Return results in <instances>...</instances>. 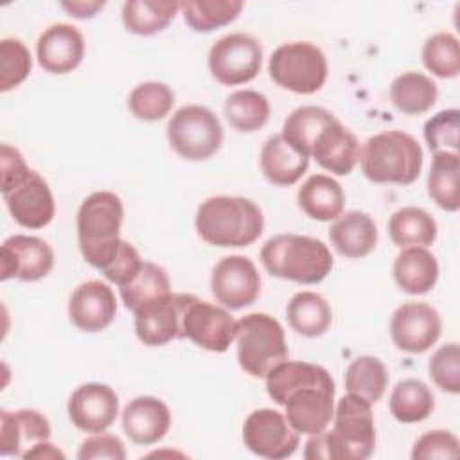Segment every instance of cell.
<instances>
[{
    "label": "cell",
    "mask_w": 460,
    "mask_h": 460,
    "mask_svg": "<svg viewBox=\"0 0 460 460\" xmlns=\"http://www.w3.org/2000/svg\"><path fill=\"white\" fill-rule=\"evenodd\" d=\"M142 262H144V261L140 259L137 248H135L131 243H128V241L122 239V244H120V248H119L115 259H113L101 273H102L110 282L117 284V286L120 288V286L128 284V282L137 275V271L140 270Z\"/></svg>",
    "instance_id": "obj_45"
},
{
    "label": "cell",
    "mask_w": 460,
    "mask_h": 460,
    "mask_svg": "<svg viewBox=\"0 0 460 460\" xmlns=\"http://www.w3.org/2000/svg\"><path fill=\"white\" fill-rule=\"evenodd\" d=\"M458 438L446 429H433L417 438L411 449L413 460H433V458H456Z\"/></svg>",
    "instance_id": "obj_44"
},
{
    "label": "cell",
    "mask_w": 460,
    "mask_h": 460,
    "mask_svg": "<svg viewBox=\"0 0 460 460\" xmlns=\"http://www.w3.org/2000/svg\"><path fill=\"white\" fill-rule=\"evenodd\" d=\"M394 279L410 295L433 289L438 279V262L426 246H406L394 261Z\"/></svg>",
    "instance_id": "obj_26"
},
{
    "label": "cell",
    "mask_w": 460,
    "mask_h": 460,
    "mask_svg": "<svg viewBox=\"0 0 460 460\" xmlns=\"http://www.w3.org/2000/svg\"><path fill=\"white\" fill-rule=\"evenodd\" d=\"M266 392L298 433L318 435L332 420L334 381L322 365L286 359L266 376Z\"/></svg>",
    "instance_id": "obj_1"
},
{
    "label": "cell",
    "mask_w": 460,
    "mask_h": 460,
    "mask_svg": "<svg viewBox=\"0 0 460 460\" xmlns=\"http://www.w3.org/2000/svg\"><path fill=\"white\" fill-rule=\"evenodd\" d=\"M262 47L244 32H232L219 38L208 52L212 77L226 86L244 84L261 72Z\"/></svg>",
    "instance_id": "obj_11"
},
{
    "label": "cell",
    "mask_w": 460,
    "mask_h": 460,
    "mask_svg": "<svg viewBox=\"0 0 460 460\" xmlns=\"http://www.w3.org/2000/svg\"><path fill=\"white\" fill-rule=\"evenodd\" d=\"M0 190L13 219L25 228L47 226L56 212L49 183L9 144L0 147Z\"/></svg>",
    "instance_id": "obj_3"
},
{
    "label": "cell",
    "mask_w": 460,
    "mask_h": 460,
    "mask_svg": "<svg viewBox=\"0 0 460 460\" xmlns=\"http://www.w3.org/2000/svg\"><path fill=\"white\" fill-rule=\"evenodd\" d=\"M189 296V293H169L133 311L137 338L147 347L181 340V318Z\"/></svg>",
    "instance_id": "obj_16"
},
{
    "label": "cell",
    "mask_w": 460,
    "mask_h": 460,
    "mask_svg": "<svg viewBox=\"0 0 460 460\" xmlns=\"http://www.w3.org/2000/svg\"><path fill=\"white\" fill-rule=\"evenodd\" d=\"M106 2L102 0H88V2H63L61 7L70 13L74 18H92L97 14L99 9H102Z\"/></svg>",
    "instance_id": "obj_47"
},
{
    "label": "cell",
    "mask_w": 460,
    "mask_h": 460,
    "mask_svg": "<svg viewBox=\"0 0 460 460\" xmlns=\"http://www.w3.org/2000/svg\"><path fill=\"white\" fill-rule=\"evenodd\" d=\"M50 438L49 420L34 410L0 411V453L23 456L36 444Z\"/></svg>",
    "instance_id": "obj_23"
},
{
    "label": "cell",
    "mask_w": 460,
    "mask_h": 460,
    "mask_svg": "<svg viewBox=\"0 0 460 460\" xmlns=\"http://www.w3.org/2000/svg\"><path fill=\"white\" fill-rule=\"evenodd\" d=\"M167 140L176 155L185 160H207L223 144V126L207 106L187 104L172 113L167 122Z\"/></svg>",
    "instance_id": "obj_9"
},
{
    "label": "cell",
    "mask_w": 460,
    "mask_h": 460,
    "mask_svg": "<svg viewBox=\"0 0 460 460\" xmlns=\"http://www.w3.org/2000/svg\"><path fill=\"white\" fill-rule=\"evenodd\" d=\"M122 219L124 207L115 192H92L79 205L75 216L79 250L84 261L99 271H102L115 259L122 244Z\"/></svg>",
    "instance_id": "obj_5"
},
{
    "label": "cell",
    "mask_w": 460,
    "mask_h": 460,
    "mask_svg": "<svg viewBox=\"0 0 460 460\" xmlns=\"http://www.w3.org/2000/svg\"><path fill=\"white\" fill-rule=\"evenodd\" d=\"M79 460H124L126 458V449L124 444L119 437L108 435V433H93V437L86 438L79 451H77Z\"/></svg>",
    "instance_id": "obj_46"
},
{
    "label": "cell",
    "mask_w": 460,
    "mask_h": 460,
    "mask_svg": "<svg viewBox=\"0 0 460 460\" xmlns=\"http://www.w3.org/2000/svg\"><path fill=\"white\" fill-rule=\"evenodd\" d=\"M180 11V2L171 0H128L122 5L124 27L138 36H151L164 31Z\"/></svg>",
    "instance_id": "obj_31"
},
{
    "label": "cell",
    "mask_w": 460,
    "mask_h": 460,
    "mask_svg": "<svg viewBox=\"0 0 460 460\" xmlns=\"http://www.w3.org/2000/svg\"><path fill=\"white\" fill-rule=\"evenodd\" d=\"M332 429L311 435L304 456L309 460H365L376 447L372 402L347 394L334 408Z\"/></svg>",
    "instance_id": "obj_2"
},
{
    "label": "cell",
    "mask_w": 460,
    "mask_h": 460,
    "mask_svg": "<svg viewBox=\"0 0 460 460\" xmlns=\"http://www.w3.org/2000/svg\"><path fill=\"white\" fill-rule=\"evenodd\" d=\"M428 372L433 383L449 394L460 392V347L451 341L435 350L428 361Z\"/></svg>",
    "instance_id": "obj_43"
},
{
    "label": "cell",
    "mask_w": 460,
    "mask_h": 460,
    "mask_svg": "<svg viewBox=\"0 0 460 460\" xmlns=\"http://www.w3.org/2000/svg\"><path fill=\"white\" fill-rule=\"evenodd\" d=\"M388 406L395 420L411 424L420 422L431 415L435 408V397L428 385L420 379H402L392 390Z\"/></svg>",
    "instance_id": "obj_33"
},
{
    "label": "cell",
    "mask_w": 460,
    "mask_h": 460,
    "mask_svg": "<svg viewBox=\"0 0 460 460\" xmlns=\"http://www.w3.org/2000/svg\"><path fill=\"white\" fill-rule=\"evenodd\" d=\"M117 313V302L111 288L101 280L83 282L74 289L68 300L70 322L84 332L106 329Z\"/></svg>",
    "instance_id": "obj_19"
},
{
    "label": "cell",
    "mask_w": 460,
    "mask_h": 460,
    "mask_svg": "<svg viewBox=\"0 0 460 460\" xmlns=\"http://www.w3.org/2000/svg\"><path fill=\"white\" fill-rule=\"evenodd\" d=\"M309 167V156L291 146L282 133L270 137L261 149V171L266 180L279 187L296 183Z\"/></svg>",
    "instance_id": "obj_25"
},
{
    "label": "cell",
    "mask_w": 460,
    "mask_h": 460,
    "mask_svg": "<svg viewBox=\"0 0 460 460\" xmlns=\"http://www.w3.org/2000/svg\"><path fill=\"white\" fill-rule=\"evenodd\" d=\"M210 289L214 298L228 309H243L261 295V275L244 255L223 257L212 270Z\"/></svg>",
    "instance_id": "obj_14"
},
{
    "label": "cell",
    "mask_w": 460,
    "mask_h": 460,
    "mask_svg": "<svg viewBox=\"0 0 460 460\" xmlns=\"http://www.w3.org/2000/svg\"><path fill=\"white\" fill-rule=\"evenodd\" d=\"M268 72L280 88L309 95L318 92L327 79V59L309 41L284 43L270 58Z\"/></svg>",
    "instance_id": "obj_10"
},
{
    "label": "cell",
    "mask_w": 460,
    "mask_h": 460,
    "mask_svg": "<svg viewBox=\"0 0 460 460\" xmlns=\"http://www.w3.org/2000/svg\"><path fill=\"white\" fill-rule=\"evenodd\" d=\"M458 131H460V111L456 108L442 110L424 124V138L433 153L449 151L458 153Z\"/></svg>",
    "instance_id": "obj_42"
},
{
    "label": "cell",
    "mask_w": 460,
    "mask_h": 460,
    "mask_svg": "<svg viewBox=\"0 0 460 460\" xmlns=\"http://www.w3.org/2000/svg\"><path fill=\"white\" fill-rule=\"evenodd\" d=\"M298 207L316 221H331L343 214L345 192L341 185L327 174L309 176L296 194Z\"/></svg>",
    "instance_id": "obj_27"
},
{
    "label": "cell",
    "mask_w": 460,
    "mask_h": 460,
    "mask_svg": "<svg viewBox=\"0 0 460 460\" xmlns=\"http://www.w3.org/2000/svg\"><path fill=\"white\" fill-rule=\"evenodd\" d=\"M120 289L124 307L137 311L140 305L171 293V282L165 270L155 262L144 261L137 275Z\"/></svg>",
    "instance_id": "obj_36"
},
{
    "label": "cell",
    "mask_w": 460,
    "mask_h": 460,
    "mask_svg": "<svg viewBox=\"0 0 460 460\" xmlns=\"http://www.w3.org/2000/svg\"><path fill=\"white\" fill-rule=\"evenodd\" d=\"M388 234L395 246H429L437 239V221L419 207H402L388 219Z\"/></svg>",
    "instance_id": "obj_30"
},
{
    "label": "cell",
    "mask_w": 460,
    "mask_h": 460,
    "mask_svg": "<svg viewBox=\"0 0 460 460\" xmlns=\"http://www.w3.org/2000/svg\"><path fill=\"white\" fill-rule=\"evenodd\" d=\"M237 322L225 307L190 295L181 318V338L210 352H226L235 340Z\"/></svg>",
    "instance_id": "obj_12"
},
{
    "label": "cell",
    "mask_w": 460,
    "mask_h": 460,
    "mask_svg": "<svg viewBox=\"0 0 460 460\" xmlns=\"http://www.w3.org/2000/svg\"><path fill=\"white\" fill-rule=\"evenodd\" d=\"M291 329L305 338L322 336L332 322L329 302L314 291H298L291 296L286 307Z\"/></svg>",
    "instance_id": "obj_28"
},
{
    "label": "cell",
    "mask_w": 460,
    "mask_h": 460,
    "mask_svg": "<svg viewBox=\"0 0 460 460\" xmlns=\"http://www.w3.org/2000/svg\"><path fill=\"white\" fill-rule=\"evenodd\" d=\"M223 110L228 124L241 133L257 131L270 119V102L266 95L255 90H237L230 93Z\"/></svg>",
    "instance_id": "obj_35"
},
{
    "label": "cell",
    "mask_w": 460,
    "mask_h": 460,
    "mask_svg": "<svg viewBox=\"0 0 460 460\" xmlns=\"http://www.w3.org/2000/svg\"><path fill=\"white\" fill-rule=\"evenodd\" d=\"M388 385V372L381 359L374 356L356 358L345 370V388L368 402H377Z\"/></svg>",
    "instance_id": "obj_37"
},
{
    "label": "cell",
    "mask_w": 460,
    "mask_h": 460,
    "mask_svg": "<svg viewBox=\"0 0 460 460\" xmlns=\"http://www.w3.org/2000/svg\"><path fill=\"white\" fill-rule=\"evenodd\" d=\"M458 172H460L458 153H449V151L433 153V160L428 174V194L440 208L447 212H456L460 208Z\"/></svg>",
    "instance_id": "obj_32"
},
{
    "label": "cell",
    "mask_w": 460,
    "mask_h": 460,
    "mask_svg": "<svg viewBox=\"0 0 460 460\" xmlns=\"http://www.w3.org/2000/svg\"><path fill=\"white\" fill-rule=\"evenodd\" d=\"M237 361L252 377H266L289 356L282 325L266 313H250L237 320Z\"/></svg>",
    "instance_id": "obj_8"
},
{
    "label": "cell",
    "mask_w": 460,
    "mask_h": 460,
    "mask_svg": "<svg viewBox=\"0 0 460 460\" xmlns=\"http://www.w3.org/2000/svg\"><path fill=\"white\" fill-rule=\"evenodd\" d=\"M442 332L440 314L424 302L399 305L390 320V336L397 349L410 354H422L437 343Z\"/></svg>",
    "instance_id": "obj_15"
},
{
    "label": "cell",
    "mask_w": 460,
    "mask_h": 460,
    "mask_svg": "<svg viewBox=\"0 0 460 460\" xmlns=\"http://www.w3.org/2000/svg\"><path fill=\"white\" fill-rule=\"evenodd\" d=\"M264 228L261 208L248 198L212 196L196 212L199 237L221 248H239L255 243Z\"/></svg>",
    "instance_id": "obj_4"
},
{
    "label": "cell",
    "mask_w": 460,
    "mask_h": 460,
    "mask_svg": "<svg viewBox=\"0 0 460 460\" xmlns=\"http://www.w3.org/2000/svg\"><path fill=\"white\" fill-rule=\"evenodd\" d=\"M437 84L420 72H404L397 75L390 84L392 104L406 115H419L431 110L437 102Z\"/></svg>",
    "instance_id": "obj_29"
},
{
    "label": "cell",
    "mask_w": 460,
    "mask_h": 460,
    "mask_svg": "<svg viewBox=\"0 0 460 460\" xmlns=\"http://www.w3.org/2000/svg\"><path fill=\"white\" fill-rule=\"evenodd\" d=\"M300 433L291 428L286 415L277 410L261 408L252 411L243 426L244 446L259 456L282 460L298 447Z\"/></svg>",
    "instance_id": "obj_13"
},
{
    "label": "cell",
    "mask_w": 460,
    "mask_h": 460,
    "mask_svg": "<svg viewBox=\"0 0 460 460\" xmlns=\"http://www.w3.org/2000/svg\"><path fill=\"white\" fill-rule=\"evenodd\" d=\"M422 63L437 77L449 79L460 72V45L455 34L437 32L422 47Z\"/></svg>",
    "instance_id": "obj_40"
},
{
    "label": "cell",
    "mask_w": 460,
    "mask_h": 460,
    "mask_svg": "<svg viewBox=\"0 0 460 460\" xmlns=\"http://www.w3.org/2000/svg\"><path fill=\"white\" fill-rule=\"evenodd\" d=\"M66 410L77 429L86 433H102L117 419L119 397L108 385L86 383L74 390Z\"/></svg>",
    "instance_id": "obj_18"
},
{
    "label": "cell",
    "mask_w": 460,
    "mask_h": 460,
    "mask_svg": "<svg viewBox=\"0 0 460 460\" xmlns=\"http://www.w3.org/2000/svg\"><path fill=\"white\" fill-rule=\"evenodd\" d=\"M0 90L9 92L22 84L31 74L32 59L23 41L5 38L0 41Z\"/></svg>",
    "instance_id": "obj_41"
},
{
    "label": "cell",
    "mask_w": 460,
    "mask_h": 460,
    "mask_svg": "<svg viewBox=\"0 0 460 460\" xmlns=\"http://www.w3.org/2000/svg\"><path fill=\"white\" fill-rule=\"evenodd\" d=\"M422 158L420 144L399 129L370 137L359 153L361 171L374 183H413L420 174Z\"/></svg>",
    "instance_id": "obj_7"
},
{
    "label": "cell",
    "mask_w": 460,
    "mask_h": 460,
    "mask_svg": "<svg viewBox=\"0 0 460 460\" xmlns=\"http://www.w3.org/2000/svg\"><path fill=\"white\" fill-rule=\"evenodd\" d=\"M174 104V92L158 81H147L135 86L128 97L129 111L146 122L164 119Z\"/></svg>",
    "instance_id": "obj_39"
},
{
    "label": "cell",
    "mask_w": 460,
    "mask_h": 460,
    "mask_svg": "<svg viewBox=\"0 0 460 460\" xmlns=\"http://www.w3.org/2000/svg\"><path fill=\"white\" fill-rule=\"evenodd\" d=\"M261 261L273 277L298 284H318L332 270L327 244L298 234H279L268 239L261 250Z\"/></svg>",
    "instance_id": "obj_6"
},
{
    "label": "cell",
    "mask_w": 460,
    "mask_h": 460,
    "mask_svg": "<svg viewBox=\"0 0 460 460\" xmlns=\"http://www.w3.org/2000/svg\"><path fill=\"white\" fill-rule=\"evenodd\" d=\"M2 280L34 282L47 277L54 266L52 248L34 235H11L2 244Z\"/></svg>",
    "instance_id": "obj_17"
},
{
    "label": "cell",
    "mask_w": 460,
    "mask_h": 460,
    "mask_svg": "<svg viewBox=\"0 0 460 460\" xmlns=\"http://www.w3.org/2000/svg\"><path fill=\"white\" fill-rule=\"evenodd\" d=\"M329 239L343 257L359 259L376 248L377 226L367 212L349 210L334 219L329 228Z\"/></svg>",
    "instance_id": "obj_24"
},
{
    "label": "cell",
    "mask_w": 460,
    "mask_h": 460,
    "mask_svg": "<svg viewBox=\"0 0 460 460\" xmlns=\"http://www.w3.org/2000/svg\"><path fill=\"white\" fill-rule=\"evenodd\" d=\"M334 119L331 111L320 106H302L293 110L284 120L282 137L300 153L309 156L311 146L318 133ZM311 158V156H309Z\"/></svg>",
    "instance_id": "obj_38"
},
{
    "label": "cell",
    "mask_w": 460,
    "mask_h": 460,
    "mask_svg": "<svg viewBox=\"0 0 460 460\" xmlns=\"http://www.w3.org/2000/svg\"><path fill=\"white\" fill-rule=\"evenodd\" d=\"M359 142L352 131H349L336 117L318 133L309 156H313L325 171L347 176L359 162Z\"/></svg>",
    "instance_id": "obj_21"
},
{
    "label": "cell",
    "mask_w": 460,
    "mask_h": 460,
    "mask_svg": "<svg viewBox=\"0 0 460 460\" xmlns=\"http://www.w3.org/2000/svg\"><path fill=\"white\" fill-rule=\"evenodd\" d=\"M124 433L140 446L156 444L171 428V411L167 404L151 395H140L129 401L122 411Z\"/></svg>",
    "instance_id": "obj_22"
},
{
    "label": "cell",
    "mask_w": 460,
    "mask_h": 460,
    "mask_svg": "<svg viewBox=\"0 0 460 460\" xmlns=\"http://www.w3.org/2000/svg\"><path fill=\"white\" fill-rule=\"evenodd\" d=\"M22 458L29 460V458H45V460H56V458H65V453L59 451L58 447H54L52 444H49L47 440L36 444L32 449H29Z\"/></svg>",
    "instance_id": "obj_48"
},
{
    "label": "cell",
    "mask_w": 460,
    "mask_h": 460,
    "mask_svg": "<svg viewBox=\"0 0 460 460\" xmlns=\"http://www.w3.org/2000/svg\"><path fill=\"white\" fill-rule=\"evenodd\" d=\"M241 0H187L180 2L185 23L196 32H210L232 23L243 11Z\"/></svg>",
    "instance_id": "obj_34"
},
{
    "label": "cell",
    "mask_w": 460,
    "mask_h": 460,
    "mask_svg": "<svg viewBox=\"0 0 460 460\" xmlns=\"http://www.w3.org/2000/svg\"><path fill=\"white\" fill-rule=\"evenodd\" d=\"M38 63L50 74H68L84 56V38L70 23H54L41 32L36 43Z\"/></svg>",
    "instance_id": "obj_20"
}]
</instances>
